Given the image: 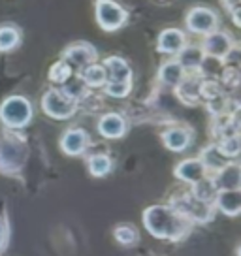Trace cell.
Here are the masks:
<instances>
[{"mask_svg": "<svg viewBox=\"0 0 241 256\" xmlns=\"http://www.w3.org/2000/svg\"><path fill=\"white\" fill-rule=\"evenodd\" d=\"M145 228L158 240H177L186 232V220L176 209L153 206L144 213Z\"/></svg>", "mask_w": 241, "mask_h": 256, "instance_id": "6da1fadb", "label": "cell"}, {"mask_svg": "<svg viewBox=\"0 0 241 256\" xmlns=\"http://www.w3.org/2000/svg\"><path fill=\"white\" fill-rule=\"evenodd\" d=\"M0 119L10 128H23L32 119V106L24 96H10L0 106Z\"/></svg>", "mask_w": 241, "mask_h": 256, "instance_id": "7a4b0ae2", "label": "cell"}, {"mask_svg": "<svg viewBox=\"0 0 241 256\" xmlns=\"http://www.w3.org/2000/svg\"><path fill=\"white\" fill-rule=\"evenodd\" d=\"M94 16L98 26L106 32H115L124 26L128 19V12L119 6L115 0H96L94 2Z\"/></svg>", "mask_w": 241, "mask_h": 256, "instance_id": "3957f363", "label": "cell"}, {"mask_svg": "<svg viewBox=\"0 0 241 256\" xmlns=\"http://www.w3.org/2000/svg\"><path fill=\"white\" fill-rule=\"evenodd\" d=\"M42 110L53 119H70L78 110V106H76V100L66 96L62 90L51 88L42 98Z\"/></svg>", "mask_w": 241, "mask_h": 256, "instance_id": "277c9868", "label": "cell"}, {"mask_svg": "<svg viewBox=\"0 0 241 256\" xmlns=\"http://www.w3.org/2000/svg\"><path fill=\"white\" fill-rule=\"evenodd\" d=\"M185 24L186 28L190 32H194V34L208 36V34H211V32H215L218 28V16L211 8L194 6L186 14Z\"/></svg>", "mask_w": 241, "mask_h": 256, "instance_id": "5b68a950", "label": "cell"}, {"mask_svg": "<svg viewBox=\"0 0 241 256\" xmlns=\"http://www.w3.org/2000/svg\"><path fill=\"white\" fill-rule=\"evenodd\" d=\"M200 48L204 51V55H208L209 58L222 60V58L230 56L234 49V42L230 38V34H226L222 30H215L204 38V44H202Z\"/></svg>", "mask_w": 241, "mask_h": 256, "instance_id": "8992f818", "label": "cell"}, {"mask_svg": "<svg viewBox=\"0 0 241 256\" xmlns=\"http://www.w3.org/2000/svg\"><path fill=\"white\" fill-rule=\"evenodd\" d=\"M96 49L92 48L90 44H85V42H80V44H72L70 48L62 53V60L70 64V66H76V68H85L88 64L96 62Z\"/></svg>", "mask_w": 241, "mask_h": 256, "instance_id": "52a82bcc", "label": "cell"}, {"mask_svg": "<svg viewBox=\"0 0 241 256\" xmlns=\"http://www.w3.org/2000/svg\"><path fill=\"white\" fill-rule=\"evenodd\" d=\"M26 151L23 145L16 144L14 140L0 142V168L2 170H19L23 166Z\"/></svg>", "mask_w": 241, "mask_h": 256, "instance_id": "ba28073f", "label": "cell"}, {"mask_svg": "<svg viewBox=\"0 0 241 256\" xmlns=\"http://www.w3.org/2000/svg\"><path fill=\"white\" fill-rule=\"evenodd\" d=\"M176 206L177 213H181L183 216H190L192 220H198V222H208L209 216H211L209 204L196 200L192 194L190 196H183L181 200H177Z\"/></svg>", "mask_w": 241, "mask_h": 256, "instance_id": "9c48e42d", "label": "cell"}, {"mask_svg": "<svg viewBox=\"0 0 241 256\" xmlns=\"http://www.w3.org/2000/svg\"><path fill=\"white\" fill-rule=\"evenodd\" d=\"M185 46L186 36L185 32L179 30V28H166V30H162L158 40H156V48L164 55H177Z\"/></svg>", "mask_w": 241, "mask_h": 256, "instance_id": "30bf717a", "label": "cell"}, {"mask_svg": "<svg viewBox=\"0 0 241 256\" xmlns=\"http://www.w3.org/2000/svg\"><path fill=\"white\" fill-rule=\"evenodd\" d=\"M88 145V136L85 130L81 128H70L66 130L62 140H60V149L70 154V156H76V154H81V152L87 149Z\"/></svg>", "mask_w": 241, "mask_h": 256, "instance_id": "8fae6325", "label": "cell"}, {"mask_svg": "<svg viewBox=\"0 0 241 256\" xmlns=\"http://www.w3.org/2000/svg\"><path fill=\"white\" fill-rule=\"evenodd\" d=\"M218 190H240L241 172L236 162H228L224 168L218 170V176L213 179Z\"/></svg>", "mask_w": 241, "mask_h": 256, "instance_id": "7c38bea8", "label": "cell"}, {"mask_svg": "<svg viewBox=\"0 0 241 256\" xmlns=\"http://www.w3.org/2000/svg\"><path fill=\"white\" fill-rule=\"evenodd\" d=\"M98 132L104 138H110V140L122 138L126 132V120L117 113H108L98 122Z\"/></svg>", "mask_w": 241, "mask_h": 256, "instance_id": "4fadbf2b", "label": "cell"}, {"mask_svg": "<svg viewBox=\"0 0 241 256\" xmlns=\"http://www.w3.org/2000/svg\"><path fill=\"white\" fill-rule=\"evenodd\" d=\"M206 172H208V170L204 168V164L200 162V158H188V160H183L181 164H177L176 176L179 177L181 181H186V183L194 184L206 177Z\"/></svg>", "mask_w": 241, "mask_h": 256, "instance_id": "5bb4252c", "label": "cell"}, {"mask_svg": "<svg viewBox=\"0 0 241 256\" xmlns=\"http://www.w3.org/2000/svg\"><path fill=\"white\" fill-rule=\"evenodd\" d=\"M104 70H106V80L108 81H130L132 80V70L122 60L120 56H108L104 60Z\"/></svg>", "mask_w": 241, "mask_h": 256, "instance_id": "9a60e30c", "label": "cell"}, {"mask_svg": "<svg viewBox=\"0 0 241 256\" xmlns=\"http://www.w3.org/2000/svg\"><path fill=\"white\" fill-rule=\"evenodd\" d=\"M190 140H192V136H190V132L186 128H170V130H166L162 134L164 145L168 147L170 151H176V152L185 151L186 147L190 145Z\"/></svg>", "mask_w": 241, "mask_h": 256, "instance_id": "2e32d148", "label": "cell"}, {"mask_svg": "<svg viewBox=\"0 0 241 256\" xmlns=\"http://www.w3.org/2000/svg\"><path fill=\"white\" fill-rule=\"evenodd\" d=\"M177 55H179L177 62L181 64L183 70H198L206 60V55L200 46H185Z\"/></svg>", "mask_w": 241, "mask_h": 256, "instance_id": "e0dca14e", "label": "cell"}, {"mask_svg": "<svg viewBox=\"0 0 241 256\" xmlns=\"http://www.w3.org/2000/svg\"><path fill=\"white\" fill-rule=\"evenodd\" d=\"M217 206L220 208L222 213L230 216H236L241 209V192L240 190H218L217 196Z\"/></svg>", "mask_w": 241, "mask_h": 256, "instance_id": "ac0fdd59", "label": "cell"}, {"mask_svg": "<svg viewBox=\"0 0 241 256\" xmlns=\"http://www.w3.org/2000/svg\"><path fill=\"white\" fill-rule=\"evenodd\" d=\"M158 78H160V81L164 85L177 87L183 81V78H185V70L181 68V64L177 62V60H168V62H164L160 66Z\"/></svg>", "mask_w": 241, "mask_h": 256, "instance_id": "d6986e66", "label": "cell"}, {"mask_svg": "<svg viewBox=\"0 0 241 256\" xmlns=\"http://www.w3.org/2000/svg\"><path fill=\"white\" fill-rule=\"evenodd\" d=\"M80 78L81 81L87 85V87H102V85H106V70L102 64H88V66H85V68H81L80 72Z\"/></svg>", "mask_w": 241, "mask_h": 256, "instance_id": "ffe728a7", "label": "cell"}, {"mask_svg": "<svg viewBox=\"0 0 241 256\" xmlns=\"http://www.w3.org/2000/svg\"><path fill=\"white\" fill-rule=\"evenodd\" d=\"M200 162L204 164L206 170H213V172H218L220 168H224L228 164V158H226L222 152L218 151L217 145H211L208 149H204L200 156Z\"/></svg>", "mask_w": 241, "mask_h": 256, "instance_id": "44dd1931", "label": "cell"}, {"mask_svg": "<svg viewBox=\"0 0 241 256\" xmlns=\"http://www.w3.org/2000/svg\"><path fill=\"white\" fill-rule=\"evenodd\" d=\"M200 81L196 80L194 76L190 78H183V81L177 85V92H179V98L186 102V104H194L200 96Z\"/></svg>", "mask_w": 241, "mask_h": 256, "instance_id": "7402d4cb", "label": "cell"}, {"mask_svg": "<svg viewBox=\"0 0 241 256\" xmlns=\"http://www.w3.org/2000/svg\"><path fill=\"white\" fill-rule=\"evenodd\" d=\"M217 192H218V188H217V184H215V181H213V179H208V177H204V179H200L198 183H194L192 196L196 198V200L209 204V202L215 200Z\"/></svg>", "mask_w": 241, "mask_h": 256, "instance_id": "603a6c76", "label": "cell"}, {"mask_svg": "<svg viewBox=\"0 0 241 256\" xmlns=\"http://www.w3.org/2000/svg\"><path fill=\"white\" fill-rule=\"evenodd\" d=\"M19 42H21V32H19V28L12 26V24L0 26V51L2 53L16 49L19 46Z\"/></svg>", "mask_w": 241, "mask_h": 256, "instance_id": "cb8c5ba5", "label": "cell"}, {"mask_svg": "<svg viewBox=\"0 0 241 256\" xmlns=\"http://www.w3.org/2000/svg\"><path fill=\"white\" fill-rule=\"evenodd\" d=\"M88 172L94 177H104L112 172V158L106 154H94L88 158Z\"/></svg>", "mask_w": 241, "mask_h": 256, "instance_id": "d4e9b609", "label": "cell"}, {"mask_svg": "<svg viewBox=\"0 0 241 256\" xmlns=\"http://www.w3.org/2000/svg\"><path fill=\"white\" fill-rule=\"evenodd\" d=\"M72 78V66L66 62V60H58L51 66L49 70V80L53 83H68V80Z\"/></svg>", "mask_w": 241, "mask_h": 256, "instance_id": "484cf974", "label": "cell"}, {"mask_svg": "<svg viewBox=\"0 0 241 256\" xmlns=\"http://www.w3.org/2000/svg\"><path fill=\"white\" fill-rule=\"evenodd\" d=\"M132 88V81H106V94L112 98H124Z\"/></svg>", "mask_w": 241, "mask_h": 256, "instance_id": "4316f807", "label": "cell"}, {"mask_svg": "<svg viewBox=\"0 0 241 256\" xmlns=\"http://www.w3.org/2000/svg\"><path fill=\"white\" fill-rule=\"evenodd\" d=\"M217 147L226 158H236V156L240 154V138H238V134L228 136V138H224L222 144L217 145Z\"/></svg>", "mask_w": 241, "mask_h": 256, "instance_id": "83f0119b", "label": "cell"}, {"mask_svg": "<svg viewBox=\"0 0 241 256\" xmlns=\"http://www.w3.org/2000/svg\"><path fill=\"white\" fill-rule=\"evenodd\" d=\"M115 238H117V241L122 243V245H132V243L138 240V232L132 226H119V228L115 230Z\"/></svg>", "mask_w": 241, "mask_h": 256, "instance_id": "f1b7e54d", "label": "cell"}, {"mask_svg": "<svg viewBox=\"0 0 241 256\" xmlns=\"http://www.w3.org/2000/svg\"><path fill=\"white\" fill-rule=\"evenodd\" d=\"M85 87H87V85H85V83L81 81V78H80L76 83H68L62 92H64L66 96H70L72 100H78V98H81V96L85 94Z\"/></svg>", "mask_w": 241, "mask_h": 256, "instance_id": "f546056e", "label": "cell"}, {"mask_svg": "<svg viewBox=\"0 0 241 256\" xmlns=\"http://www.w3.org/2000/svg\"><path fill=\"white\" fill-rule=\"evenodd\" d=\"M220 2H222V6H224L230 14L236 12V10H240V4H241V0H220Z\"/></svg>", "mask_w": 241, "mask_h": 256, "instance_id": "4dcf8cb0", "label": "cell"}, {"mask_svg": "<svg viewBox=\"0 0 241 256\" xmlns=\"http://www.w3.org/2000/svg\"><path fill=\"white\" fill-rule=\"evenodd\" d=\"M4 240H6V228H4V224L0 222V247L4 245Z\"/></svg>", "mask_w": 241, "mask_h": 256, "instance_id": "1f68e13d", "label": "cell"}]
</instances>
